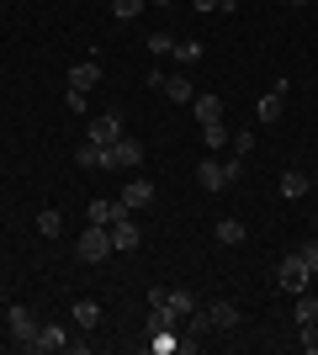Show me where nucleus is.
<instances>
[{
	"label": "nucleus",
	"mask_w": 318,
	"mask_h": 355,
	"mask_svg": "<svg viewBox=\"0 0 318 355\" xmlns=\"http://www.w3.org/2000/svg\"><path fill=\"white\" fill-rule=\"evenodd\" d=\"M149 0H112V11H117V21H133L138 11H143Z\"/></svg>",
	"instance_id": "bb28decb"
},
{
	"label": "nucleus",
	"mask_w": 318,
	"mask_h": 355,
	"mask_svg": "<svg viewBox=\"0 0 318 355\" xmlns=\"http://www.w3.org/2000/svg\"><path fill=\"white\" fill-rule=\"evenodd\" d=\"M244 175V164L239 159H202V170H197V180H202V191H228V186H233V180Z\"/></svg>",
	"instance_id": "f257e3e1"
},
{
	"label": "nucleus",
	"mask_w": 318,
	"mask_h": 355,
	"mask_svg": "<svg viewBox=\"0 0 318 355\" xmlns=\"http://www.w3.org/2000/svg\"><path fill=\"white\" fill-rule=\"evenodd\" d=\"M122 212H127L122 202H106V196H96L91 207H85V223H101V228H112V223H117Z\"/></svg>",
	"instance_id": "9d476101"
},
{
	"label": "nucleus",
	"mask_w": 318,
	"mask_h": 355,
	"mask_svg": "<svg viewBox=\"0 0 318 355\" xmlns=\"http://www.w3.org/2000/svg\"><path fill=\"white\" fill-rule=\"evenodd\" d=\"M313 324H318V297L297 292V329H313Z\"/></svg>",
	"instance_id": "b1692460"
},
{
	"label": "nucleus",
	"mask_w": 318,
	"mask_h": 355,
	"mask_svg": "<svg viewBox=\"0 0 318 355\" xmlns=\"http://www.w3.org/2000/svg\"><path fill=\"white\" fill-rule=\"evenodd\" d=\"M37 350H69V334L59 324H43L37 329Z\"/></svg>",
	"instance_id": "6ab92c4d"
},
{
	"label": "nucleus",
	"mask_w": 318,
	"mask_h": 355,
	"mask_svg": "<svg viewBox=\"0 0 318 355\" xmlns=\"http://www.w3.org/2000/svg\"><path fill=\"white\" fill-rule=\"evenodd\" d=\"M143 164V144L122 133L117 144H106V170H138Z\"/></svg>",
	"instance_id": "7ed1b4c3"
},
{
	"label": "nucleus",
	"mask_w": 318,
	"mask_h": 355,
	"mask_svg": "<svg viewBox=\"0 0 318 355\" xmlns=\"http://www.w3.org/2000/svg\"><path fill=\"white\" fill-rule=\"evenodd\" d=\"M297 254H303V266H308V270H313V276H318V239H308V244H303V250H297Z\"/></svg>",
	"instance_id": "c85d7f7f"
},
{
	"label": "nucleus",
	"mask_w": 318,
	"mask_h": 355,
	"mask_svg": "<svg viewBox=\"0 0 318 355\" xmlns=\"http://www.w3.org/2000/svg\"><path fill=\"white\" fill-rule=\"evenodd\" d=\"M276 282H281V292H308V282H313V270L303 266V254H287V260H281V270H276Z\"/></svg>",
	"instance_id": "39448f33"
},
{
	"label": "nucleus",
	"mask_w": 318,
	"mask_h": 355,
	"mask_svg": "<svg viewBox=\"0 0 318 355\" xmlns=\"http://www.w3.org/2000/svg\"><path fill=\"white\" fill-rule=\"evenodd\" d=\"M149 350L154 355H175V350H191V340H175V329H159V334H149Z\"/></svg>",
	"instance_id": "dca6fc26"
},
{
	"label": "nucleus",
	"mask_w": 318,
	"mask_h": 355,
	"mask_svg": "<svg viewBox=\"0 0 318 355\" xmlns=\"http://www.w3.org/2000/svg\"><path fill=\"white\" fill-rule=\"evenodd\" d=\"M287 6H308V0H287Z\"/></svg>",
	"instance_id": "473e14b6"
},
{
	"label": "nucleus",
	"mask_w": 318,
	"mask_h": 355,
	"mask_svg": "<svg viewBox=\"0 0 318 355\" xmlns=\"http://www.w3.org/2000/svg\"><path fill=\"white\" fill-rule=\"evenodd\" d=\"M313 191V175L308 170H281V196L287 202H297V196H308Z\"/></svg>",
	"instance_id": "f8f14e48"
},
{
	"label": "nucleus",
	"mask_w": 318,
	"mask_h": 355,
	"mask_svg": "<svg viewBox=\"0 0 318 355\" xmlns=\"http://www.w3.org/2000/svg\"><path fill=\"white\" fill-rule=\"evenodd\" d=\"M64 106H69V112L80 117V112H85V90H69V96H64Z\"/></svg>",
	"instance_id": "c756f323"
},
{
	"label": "nucleus",
	"mask_w": 318,
	"mask_h": 355,
	"mask_svg": "<svg viewBox=\"0 0 318 355\" xmlns=\"http://www.w3.org/2000/svg\"><path fill=\"white\" fill-rule=\"evenodd\" d=\"M75 324L91 334V329L101 324V302H91V297H75Z\"/></svg>",
	"instance_id": "a211bd4d"
},
{
	"label": "nucleus",
	"mask_w": 318,
	"mask_h": 355,
	"mask_svg": "<svg viewBox=\"0 0 318 355\" xmlns=\"http://www.w3.org/2000/svg\"><path fill=\"white\" fill-rule=\"evenodd\" d=\"M6 324H11V340L21 345V350H37V318H32V308H11L6 313Z\"/></svg>",
	"instance_id": "20e7f679"
},
{
	"label": "nucleus",
	"mask_w": 318,
	"mask_h": 355,
	"mask_svg": "<svg viewBox=\"0 0 318 355\" xmlns=\"http://www.w3.org/2000/svg\"><path fill=\"white\" fill-rule=\"evenodd\" d=\"M85 138H91V144H117V138H122V117H117V112H101V117H91V122H85Z\"/></svg>",
	"instance_id": "423d86ee"
},
{
	"label": "nucleus",
	"mask_w": 318,
	"mask_h": 355,
	"mask_svg": "<svg viewBox=\"0 0 318 355\" xmlns=\"http://www.w3.org/2000/svg\"><path fill=\"white\" fill-rule=\"evenodd\" d=\"M138 244H143V234H138V223L127 218V212H122V218L112 223V250H117V254H127V250H138Z\"/></svg>",
	"instance_id": "1a4fd4ad"
},
{
	"label": "nucleus",
	"mask_w": 318,
	"mask_h": 355,
	"mask_svg": "<svg viewBox=\"0 0 318 355\" xmlns=\"http://www.w3.org/2000/svg\"><path fill=\"white\" fill-rule=\"evenodd\" d=\"M37 234H43V239H59L64 234V218L53 207H43V212H37Z\"/></svg>",
	"instance_id": "5701e85b"
},
{
	"label": "nucleus",
	"mask_w": 318,
	"mask_h": 355,
	"mask_svg": "<svg viewBox=\"0 0 318 355\" xmlns=\"http://www.w3.org/2000/svg\"><path fill=\"white\" fill-rule=\"evenodd\" d=\"M197 6V16H207V11H218V0H191Z\"/></svg>",
	"instance_id": "7c9ffc66"
},
{
	"label": "nucleus",
	"mask_w": 318,
	"mask_h": 355,
	"mask_svg": "<svg viewBox=\"0 0 318 355\" xmlns=\"http://www.w3.org/2000/svg\"><path fill=\"white\" fill-rule=\"evenodd\" d=\"M159 90H165V96H170V101H175V106H186V101H191V96H197L186 74H165V85H159Z\"/></svg>",
	"instance_id": "f3484780"
},
{
	"label": "nucleus",
	"mask_w": 318,
	"mask_h": 355,
	"mask_svg": "<svg viewBox=\"0 0 318 355\" xmlns=\"http://www.w3.org/2000/svg\"><path fill=\"white\" fill-rule=\"evenodd\" d=\"M218 244H228V250L244 244V223L239 218H223V223H218Z\"/></svg>",
	"instance_id": "4be33fe9"
},
{
	"label": "nucleus",
	"mask_w": 318,
	"mask_h": 355,
	"mask_svg": "<svg viewBox=\"0 0 318 355\" xmlns=\"http://www.w3.org/2000/svg\"><path fill=\"white\" fill-rule=\"evenodd\" d=\"M165 302L175 308V318H191V313L202 308V302H197V292H186V286H170V292H165Z\"/></svg>",
	"instance_id": "4468645a"
},
{
	"label": "nucleus",
	"mask_w": 318,
	"mask_h": 355,
	"mask_svg": "<svg viewBox=\"0 0 318 355\" xmlns=\"http://www.w3.org/2000/svg\"><path fill=\"white\" fill-rule=\"evenodd\" d=\"M175 59L191 69V64H202V43H175Z\"/></svg>",
	"instance_id": "cd10ccee"
},
{
	"label": "nucleus",
	"mask_w": 318,
	"mask_h": 355,
	"mask_svg": "<svg viewBox=\"0 0 318 355\" xmlns=\"http://www.w3.org/2000/svg\"><path fill=\"white\" fill-rule=\"evenodd\" d=\"M191 112H197V122H223V96L202 90V96H191Z\"/></svg>",
	"instance_id": "9b49d317"
},
{
	"label": "nucleus",
	"mask_w": 318,
	"mask_h": 355,
	"mask_svg": "<svg viewBox=\"0 0 318 355\" xmlns=\"http://www.w3.org/2000/svg\"><path fill=\"white\" fill-rule=\"evenodd\" d=\"M143 43H149L154 59H175V43H181V37H170V32H149Z\"/></svg>",
	"instance_id": "aec40b11"
},
{
	"label": "nucleus",
	"mask_w": 318,
	"mask_h": 355,
	"mask_svg": "<svg viewBox=\"0 0 318 355\" xmlns=\"http://www.w3.org/2000/svg\"><path fill=\"white\" fill-rule=\"evenodd\" d=\"M228 144H233V154H255V133H249V128H239V133H228Z\"/></svg>",
	"instance_id": "a878e982"
},
{
	"label": "nucleus",
	"mask_w": 318,
	"mask_h": 355,
	"mask_svg": "<svg viewBox=\"0 0 318 355\" xmlns=\"http://www.w3.org/2000/svg\"><path fill=\"white\" fill-rule=\"evenodd\" d=\"M127 212H143V207H154V180H143V175H133L127 186H122V196H117Z\"/></svg>",
	"instance_id": "0eeeda50"
},
{
	"label": "nucleus",
	"mask_w": 318,
	"mask_h": 355,
	"mask_svg": "<svg viewBox=\"0 0 318 355\" xmlns=\"http://www.w3.org/2000/svg\"><path fill=\"white\" fill-rule=\"evenodd\" d=\"M281 101H287V96H281V90H271V96H260V106H255V117H260V122H276V117H281Z\"/></svg>",
	"instance_id": "412c9836"
},
{
	"label": "nucleus",
	"mask_w": 318,
	"mask_h": 355,
	"mask_svg": "<svg viewBox=\"0 0 318 355\" xmlns=\"http://www.w3.org/2000/svg\"><path fill=\"white\" fill-rule=\"evenodd\" d=\"M233 6H239V0H218V11H233Z\"/></svg>",
	"instance_id": "2f4dec72"
},
{
	"label": "nucleus",
	"mask_w": 318,
	"mask_h": 355,
	"mask_svg": "<svg viewBox=\"0 0 318 355\" xmlns=\"http://www.w3.org/2000/svg\"><path fill=\"white\" fill-rule=\"evenodd\" d=\"M91 85H101V64H96V59H80L75 69H69V90H91Z\"/></svg>",
	"instance_id": "ddd939ff"
},
{
	"label": "nucleus",
	"mask_w": 318,
	"mask_h": 355,
	"mask_svg": "<svg viewBox=\"0 0 318 355\" xmlns=\"http://www.w3.org/2000/svg\"><path fill=\"white\" fill-rule=\"evenodd\" d=\"M207 324H212V334H228V329H239V308H233V302H223V297H218V302H207Z\"/></svg>",
	"instance_id": "6e6552de"
},
{
	"label": "nucleus",
	"mask_w": 318,
	"mask_h": 355,
	"mask_svg": "<svg viewBox=\"0 0 318 355\" xmlns=\"http://www.w3.org/2000/svg\"><path fill=\"white\" fill-rule=\"evenodd\" d=\"M75 164H80V170H106V148L85 138V144L75 148Z\"/></svg>",
	"instance_id": "2eb2a0df"
},
{
	"label": "nucleus",
	"mask_w": 318,
	"mask_h": 355,
	"mask_svg": "<svg viewBox=\"0 0 318 355\" xmlns=\"http://www.w3.org/2000/svg\"><path fill=\"white\" fill-rule=\"evenodd\" d=\"M202 144H207V148H223L228 144V128H223V122H202Z\"/></svg>",
	"instance_id": "393cba45"
},
{
	"label": "nucleus",
	"mask_w": 318,
	"mask_h": 355,
	"mask_svg": "<svg viewBox=\"0 0 318 355\" xmlns=\"http://www.w3.org/2000/svg\"><path fill=\"white\" fill-rule=\"evenodd\" d=\"M112 228H101V223H85V234H80V260L85 266H101V260H112Z\"/></svg>",
	"instance_id": "f03ea898"
}]
</instances>
